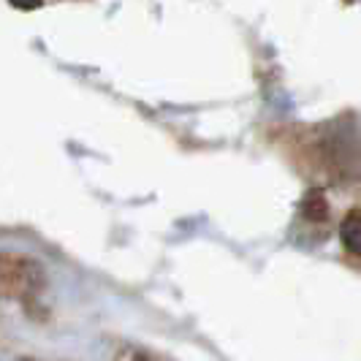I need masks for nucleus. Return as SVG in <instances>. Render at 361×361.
I'll return each mask as SVG.
<instances>
[{"mask_svg": "<svg viewBox=\"0 0 361 361\" xmlns=\"http://www.w3.org/2000/svg\"><path fill=\"white\" fill-rule=\"evenodd\" d=\"M44 274L25 255H0V293H27L38 288Z\"/></svg>", "mask_w": 361, "mask_h": 361, "instance_id": "1", "label": "nucleus"}, {"mask_svg": "<svg viewBox=\"0 0 361 361\" xmlns=\"http://www.w3.org/2000/svg\"><path fill=\"white\" fill-rule=\"evenodd\" d=\"M340 242L350 255H361V212L353 209L340 223Z\"/></svg>", "mask_w": 361, "mask_h": 361, "instance_id": "2", "label": "nucleus"}, {"mask_svg": "<svg viewBox=\"0 0 361 361\" xmlns=\"http://www.w3.org/2000/svg\"><path fill=\"white\" fill-rule=\"evenodd\" d=\"M299 212L305 220H312V223H324L329 217V201H326L324 190H307L305 199L299 201Z\"/></svg>", "mask_w": 361, "mask_h": 361, "instance_id": "3", "label": "nucleus"}]
</instances>
